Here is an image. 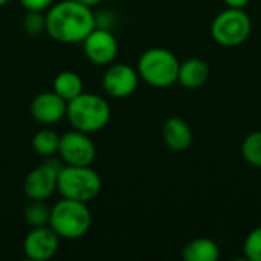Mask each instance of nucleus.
<instances>
[{
  "label": "nucleus",
  "instance_id": "nucleus-25",
  "mask_svg": "<svg viewBox=\"0 0 261 261\" xmlns=\"http://www.w3.org/2000/svg\"><path fill=\"white\" fill-rule=\"evenodd\" d=\"M8 2H9V0H0V8L5 6V5H8Z\"/></svg>",
  "mask_w": 261,
  "mask_h": 261
},
{
  "label": "nucleus",
  "instance_id": "nucleus-22",
  "mask_svg": "<svg viewBox=\"0 0 261 261\" xmlns=\"http://www.w3.org/2000/svg\"><path fill=\"white\" fill-rule=\"evenodd\" d=\"M20 5L26 11L43 12V11H47L54 5V0H20Z\"/></svg>",
  "mask_w": 261,
  "mask_h": 261
},
{
  "label": "nucleus",
  "instance_id": "nucleus-9",
  "mask_svg": "<svg viewBox=\"0 0 261 261\" xmlns=\"http://www.w3.org/2000/svg\"><path fill=\"white\" fill-rule=\"evenodd\" d=\"M83 47L87 60L96 66H109L118 55V41L107 29L96 26L84 40Z\"/></svg>",
  "mask_w": 261,
  "mask_h": 261
},
{
  "label": "nucleus",
  "instance_id": "nucleus-3",
  "mask_svg": "<svg viewBox=\"0 0 261 261\" xmlns=\"http://www.w3.org/2000/svg\"><path fill=\"white\" fill-rule=\"evenodd\" d=\"M101 190V176L90 165H63L58 171L57 191L64 199L89 203L99 196Z\"/></svg>",
  "mask_w": 261,
  "mask_h": 261
},
{
  "label": "nucleus",
  "instance_id": "nucleus-13",
  "mask_svg": "<svg viewBox=\"0 0 261 261\" xmlns=\"http://www.w3.org/2000/svg\"><path fill=\"white\" fill-rule=\"evenodd\" d=\"M162 139L171 151L182 153L193 144V130L182 118L171 116L162 125Z\"/></svg>",
  "mask_w": 261,
  "mask_h": 261
},
{
  "label": "nucleus",
  "instance_id": "nucleus-20",
  "mask_svg": "<svg viewBox=\"0 0 261 261\" xmlns=\"http://www.w3.org/2000/svg\"><path fill=\"white\" fill-rule=\"evenodd\" d=\"M245 258L249 261H261V226L252 229L243 243Z\"/></svg>",
  "mask_w": 261,
  "mask_h": 261
},
{
  "label": "nucleus",
  "instance_id": "nucleus-17",
  "mask_svg": "<svg viewBox=\"0 0 261 261\" xmlns=\"http://www.w3.org/2000/svg\"><path fill=\"white\" fill-rule=\"evenodd\" d=\"M60 135L50 128H43L37 132L32 138V148L37 154L44 158H52L58 153Z\"/></svg>",
  "mask_w": 261,
  "mask_h": 261
},
{
  "label": "nucleus",
  "instance_id": "nucleus-21",
  "mask_svg": "<svg viewBox=\"0 0 261 261\" xmlns=\"http://www.w3.org/2000/svg\"><path fill=\"white\" fill-rule=\"evenodd\" d=\"M23 28L29 35H40L41 32H46V14L28 11V15L23 20Z\"/></svg>",
  "mask_w": 261,
  "mask_h": 261
},
{
  "label": "nucleus",
  "instance_id": "nucleus-10",
  "mask_svg": "<svg viewBox=\"0 0 261 261\" xmlns=\"http://www.w3.org/2000/svg\"><path fill=\"white\" fill-rule=\"evenodd\" d=\"M139 80L138 70L130 64H112L102 76V89L109 96L121 99L136 92Z\"/></svg>",
  "mask_w": 261,
  "mask_h": 261
},
{
  "label": "nucleus",
  "instance_id": "nucleus-8",
  "mask_svg": "<svg viewBox=\"0 0 261 261\" xmlns=\"http://www.w3.org/2000/svg\"><path fill=\"white\" fill-rule=\"evenodd\" d=\"M63 165L58 161H47L34 168L23 182V191L31 200H47L58 185V171Z\"/></svg>",
  "mask_w": 261,
  "mask_h": 261
},
{
  "label": "nucleus",
  "instance_id": "nucleus-11",
  "mask_svg": "<svg viewBox=\"0 0 261 261\" xmlns=\"http://www.w3.org/2000/svg\"><path fill=\"white\" fill-rule=\"evenodd\" d=\"M60 248L58 234L49 226L32 228L23 242V252L29 260L46 261L50 260Z\"/></svg>",
  "mask_w": 261,
  "mask_h": 261
},
{
  "label": "nucleus",
  "instance_id": "nucleus-1",
  "mask_svg": "<svg viewBox=\"0 0 261 261\" xmlns=\"http://www.w3.org/2000/svg\"><path fill=\"white\" fill-rule=\"evenodd\" d=\"M95 28L96 15L92 8L75 0L54 3L46 12V32L60 43H83Z\"/></svg>",
  "mask_w": 261,
  "mask_h": 261
},
{
  "label": "nucleus",
  "instance_id": "nucleus-4",
  "mask_svg": "<svg viewBox=\"0 0 261 261\" xmlns=\"http://www.w3.org/2000/svg\"><path fill=\"white\" fill-rule=\"evenodd\" d=\"M49 226L64 240L84 237L92 226V214L84 202L61 199L50 208Z\"/></svg>",
  "mask_w": 261,
  "mask_h": 261
},
{
  "label": "nucleus",
  "instance_id": "nucleus-19",
  "mask_svg": "<svg viewBox=\"0 0 261 261\" xmlns=\"http://www.w3.org/2000/svg\"><path fill=\"white\" fill-rule=\"evenodd\" d=\"M242 156L249 165L255 168H261V130H255L249 133L243 139Z\"/></svg>",
  "mask_w": 261,
  "mask_h": 261
},
{
  "label": "nucleus",
  "instance_id": "nucleus-14",
  "mask_svg": "<svg viewBox=\"0 0 261 261\" xmlns=\"http://www.w3.org/2000/svg\"><path fill=\"white\" fill-rule=\"evenodd\" d=\"M210 78V66L200 58H188L179 66L177 81L185 89L194 90L202 87Z\"/></svg>",
  "mask_w": 261,
  "mask_h": 261
},
{
  "label": "nucleus",
  "instance_id": "nucleus-5",
  "mask_svg": "<svg viewBox=\"0 0 261 261\" xmlns=\"http://www.w3.org/2000/svg\"><path fill=\"white\" fill-rule=\"evenodd\" d=\"M180 61L165 47L147 49L138 61V73L142 81L151 87L165 89L177 83Z\"/></svg>",
  "mask_w": 261,
  "mask_h": 261
},
{
  "label": "nucleus",
  "instance_id": "nucleus-15",
  "mask_svg": "<svg viewBox=\"0 0 261 261\" xmlns=\"http://www.w3.org/2000/svg\"><path fill=\"white\" fill-rule=\"evenodd\" d=\"M182 258L185 261H217L220 258V248L214 240L199 237L184 246Z\"/></svg>",
  "mask_w": 261,
  "mask_h": 261
},
{
  "label": "nucleus",
  "instance_id": "nucleus-16",
  "mask_svg": "<svg viewBox=\"0 0 261 261\" xmlns=\"http://www.w3.org/2000/svg\"><path fill=\"white\" fill-rule=\"evenodd\" d=\"M52 90L60 95L64 101H70L84 92V83L76 72L63 70L54 78Z\"/></svg>",
  "mask_w": 261,
  "mask_h": 261
},
{
  "label": "nucleus",
  "instance_id": "nucleus-2",
  "mask_svg": "<svg viewBox=\"0 0 261 261\" xmlns=\"http://www.w3.org/2000/svg\"><path fill=\"white\" fill-rule=\"evenodd\" d=\"M66 118L75 130L90 135L102 130L109 124L112 109L102 96L83 92L76 98L67 101Z\"/></svg>",
  "mask_w": 261,
  "mask_h": 261
},
{
  "label": "nucleus",
  "instance_id": "nucleus-7",
  "mask_svg": "<svg viewBox=\"0 0 261 261\" xmlns=\"http://www.w3.org/2000/svg\"><path fill=\"white\" fill-rule=\"evenodd\" d=\"M64 165H92L96 158V147L89 133L72 130L60 136L58 153Z\"/></svg>",
  "mask_w": 261,
  "mask_h": 261
},
{
  "label": "nucleus",
  "instance_id": "nucleus-18",
  "mask_svg": "<svg viewBox=\"0 0 261 261\" xmlns=\"http://www.w3.org/2000/svg\"><path fill=\"white\" fill-rule=\"evenodd\" d=\"M23 217L31 228L46 226L50 219V208L44 203V200H31V203L24 208Z\"/></svg>",
  "mask_w": 261,
  "mask_h": 261
},
{
  "label": "nucleus",
  "instance_id": "nucleus-6",
  "mask_svg": "<svg viewBox=\"0 0 261 261\" xmlns=\"http://www.w3.org/2000/svg\"><path fill=\"white\" fill-rule=\"evenodd\" d=\"M252 32L251 17L245 9L228 8L219 12L211 24L214 41L223 47H237L243 44Z\"/></svg>",
  "mask_w": 261,
  "mask_h": 261
},
{
  "label": "nucleus",
  "instance_id": "nucleus-23",
  "mask_svg": "<svg viewBox=\"0 0 261 261\" xmlns=\"http://www.w3.org/2000/svg\"><path fill=\"white\" fill-rule=\"evenodd\" d=\"M226 5H228V8H237V9H245L248 5H249V2L251 0H223Z\"/></svg>",
  "mask_w": 261,
  "mask_h": 261
},
{
  "label": "nucleus",
  "instance_id": "nucleus-12",
  "mask_svg": "<svg viewBox=\"0 0 261 261\" xmlns=\"http://www.w3.org/2000/svg\"><path fill=\"white\" fill-rule=\"evenodd\" d=\"M67 101H64L54 90L41 92L31 101V115L40 124H57L66 118Z\"/></svg>",
  "mask_w": 261,
  "mask_h": 261
},
{
  "label": "nucleus",
  "instance_id": "nucleus-24",
  "mask_svg": "<svg viewBox=\"0 0 261 261\" xmlns=\"http://www.w3.org/2000/svg\"><path fill=\"white\" fill-rule=\"evenodd\" d=\"M75 2H78V3H81V5H86V6H89V8H93V6L99 5L102 0H75Z\"/></svg>",
  "mask_w": 261,
  "mask_h": 261
}]
</instances>
